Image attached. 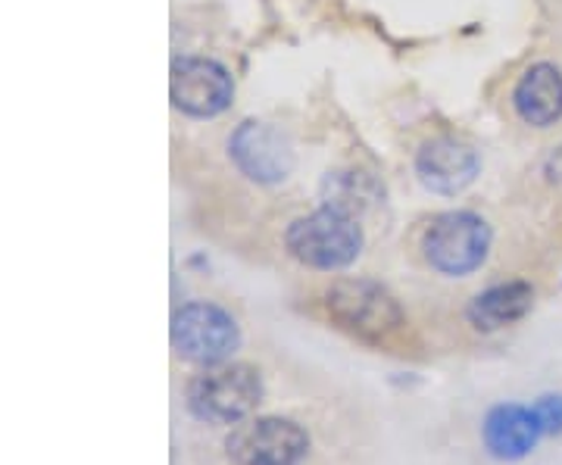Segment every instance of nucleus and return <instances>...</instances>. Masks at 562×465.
Masks as SVG:
<instances>
[{"instance_id":"nucleus-7","label":"nucleus","mask_w":562,"mask_h":465,"mask_svg":"<svg viewBox=\"0 0 562 465\" xmlns=\"http://www.w3.org/2000/svg\"><path fill=\"white\" fill-rule=\"evenodd\" d=\"M169 98L181 113L194 120H210L232 106L235 81L222 63L206 60V57H181L172 63Z\"/></svg>"},{"instance_id":"nucleus-5","label":"nucleus","mask_w":562,"mask_h":465,"mask_svg":"<svg viewBox=\"0 0 562 465\" xmlns=\"http://www.w3.org/2000/svg\"><path fill=\"white\" fill-rule=\"evenodd\" d=\"M172 350L188 363L203 365H222L228 363L238 347H241V325L235 322V316L222 306L210 300H194L176 309L172 316Z\"/></svg>"},{"instance_id":"nucleus-10","label":"nucleus","mask_w":562,"mask_h":465,"mask_svg":"<svg viewBox=\"0 0 562 465\" xmlns=\"http://www.w3.org/2000/svg\"><path fill=\"white\" fill-rule=\"evenodd\" d=\"M541 438L547 434H543L535 406L501 404L484 416V450L501 463H519L525 456H531L541 444Z\"/></svg>"},{"instance_id":"nucleus-6","label":"nucleus","mask_w":562,"mask_h":465,"mask_svg":"<svg viewBox=\"0 0 562 465\" xmlns=\"http://www.w3.org/2000/svg\"><path fill=\"white\" fill-rule=\"evenodd\" d=\"M310 434L281 416H257L232 428L225 456L235 465H294L306 456Z\"/></svg>"},{"instance_id":"nucleus-12","label":"nucleus","mask_w":562,"mask_h":465,"mask_svg":"<svg viewBox=\"0 0 562 465\" xmlns=\"http://www.w3.org/2000/svg\"><path fill=\"white\" fill-rule=\"evenodd\" d=\"M531 306H535V284L516 279V282L494 284L482 294H475L472 304L465 306V319L475 331L491 334V331L522 322L531 313Z\"/></svg>"},{"instance_id":"nucleus-8","label":"nucleus","mask_w":562,"mask_h":465,"mask_svg":"<svg viewBox=\"0 0 562 465\" xmlns=\"http://www.w3.org/2000/svg\"><path fill=\"white\" fill-rule=\"evenodd\" d=\"M228 157L257 184H279L294 172V144L266 122H241L228 138Z\"/></svg>"},{"instance_id":"nucleus-9","label":"nucleus","mask_w":562,"mask_h":465,"mask_svg":"<svg viewBox=\"0 0 562 465\" xmlns=\"http://www.w3.org/2000/svg\"><path fill=\"white\" fill-rule=\"evenodd\" d=\"M482 160L475 154V147L457 138H431L419 147L416 154V175L419 182L443 194V197H457L469 184L479 179Z\"/></svg>"},{"instance_id":"nucleus-4","label":"nucleus","mask_w":562,"mask_h":465,"mask_svg":"<svg viewBox=\"0 0 562 465\" xmlns=\"http://www.w3.org/2000/svg\"><path fill=\"white\" fill-rule=\"evenodd\" d=\"M422 253L435 272L447 279H465L482 269L491 253V225L469 209L441 213L422 235Z\"/></svg>"},{"instance_id":"nucleus-14","label":"nucleus","mask_w":562,"mask_h":465,"mask_svg":"<svg viewBox=\"0 0 562 465\" xmlns=\"http://www.w3.org/2000/svg\"><path fill=\"white\" fill-rule=\"evenodd\" d=\"M535 412H538V419H541L543 434L547 438H557L562 434V394H543L535 400Z\"/></svg>"},{"instance_id":"nucleus-11","label":"nucleus","mask_w":562,"mask_h":465,"mask_svg":"<svg viewBox=\"0 0 562 465\" xmlns=\"http://www.w3.org/2000/svg\"><path fill=\"white\" fill-rule=\"evenodd\" d=\"M513 106L531 128H550L562 120V72L553 63H535L513 88Z\"/></svg>"},{"instance_id":"nucleus-2","label":"nucleus","mask_w":562,"mask_h":465,"mask_svg":"<svg viewBox=\"0 0 562 465\" xmlns=\"http://www.w3.org/2000/svg\"><path fill=\"white\" fill-rule=\"evenodd\" d=\"M284 247L306 269L341 272L362 253V225L357 216L322 203L316 213L288 225Z\"/></svg>"},{"instance_id":"nucleus-3","label":"nucleus","mask_w":562,"mask_h":465,"mask_svg":"<svg viewBox=\"0 0 562 465\" xmlns=\"http://www.w3.org/2000/svg\"><path fill=\"white\" fill-rule=\"evenodd\" d=\"M328 319L360 341H384L403 325L401 300L369 279H335L322 294Z\"/></svg>"},{"instance_id":"nucleus-1","label":"nucleus","mask_w":562,"mask_h":465,"mask_svg":"<svg viewBox=\"0 0 562 465\" xmlns=\"http://www.w3.org/2000/svg\"><path fill=\"white\" fill-rule=\"evenodd\" d=\"M262 397L260 368L247 363L210 365L188 385V409L206 426H241L260 409Z\"/></svg>"},{"instance_id":"nucleus-13","label":"nucleus","mask_w":562,"mask_h":465,"mask_svg":"<svg viewBox=\"0 0 562 465\" xmlns=\"http://www.w3.org/2000/svg\"><path fill=\"white\" fill-rule=\"evenodd\" d=\"M375 197H379V188H375V182L369 175H362V172H335V175H328L325 184H322V201H325V206H335V209L350 213L357 219L375 203Z\"/></svg>"}]
</instances>
